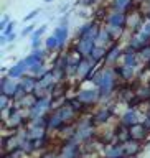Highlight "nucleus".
<instances>
[{
    "mask_svg": "<svg viewBox=\"0 0 150 158\" xmlns=\"http://www.w3.org/2000/svg\"><path fill=\"white\" fill-rule=\"evenodd\" d=\"M27 71H28V68H27V64H25V61L22 59V61H18L15 66H12L8 69V76L12 79H22L25 74H27Z\"/></svg>",
    "mask_w": 150,
    "mask_h": 158,
    "instance_id": "1",
    "label": "nucleus"
},
{
    "mask_svg": "<svg viewBox=\"0 0 150 158\" xmlns=\"http://www.w3.org/2000/svg\"><path fill=\"white\" fill-rule=\"evenodd\" d=\"M53 35L58 38V41H59V49H61V48L64 46V43H66V40H68V23L56 27V28H54V31H53Z\"/></svg>",
    "mask_w": 150,
    "mask_h": 158,
    "instance_id": "2",
    "label": "nucleus"
},
{
    "mask_svg": "<svg viewBox=\"0 0 150 158\" xmlns=\"http://www.w3.org/2000/svg\"><path fill=\"white\" fill-rule=\"evenodd\" d=\"M117 58H119V46L114 43L112 46L106 51V58L104 59H106V63H116Z\"/></svg>",
    "mask_w": 150,
    "mask_h": 158,
    "instance_id": "3",
    "label": "nucleus"
},
{
    "mask_svg": "<svg viewBox=\"0 0 150 158\" xmlns=\"http://www.w3.org/2000/svg\"><path fill=\"white\" fill-rule=\"evenodd\" d=\"M45 48H46V51H54V49H59V41L58 38L51 35V36L46 38V41H45Z\"/></svg>",
    "mask_w": 150,
    "mask_h": 158,
    "instance_id": "4",
    "label": "nucleus"
},
{
    "mask_svg": "<svg viewBox=\"0 0 150 158\" xmlns=\"http://www.w3.org/2000/svg\"><path fill=\"white\" fill-rule=\"evenodd\" d=\"M46 25H41V28H36V30H35V31L32 33V40H35V38H41V35L45 33V31H46Z\"/></svg>",
    "mask_w": 150,
    "mask_h": 158,
    "instance_id": "5",
    "label": "nucleus"
},
{
    "mask_svg": "<svg viewBox=\"0 0 150 158\" xmlns=\"http://www.w3.org/2000/svg\"><path fill=\"white\" fill-rule=\"evenodd\" d=\"M38 13H41V10H38V8H36V10H33V12H30V13L27 15V17L23 18V22H25V23H27V22H32V20H33L35 17H36Z\"/></svg>",
    "mask_w": 150,
    "mask_h": 158,
    "instance_id": "6",
    "label": "nucleus"
},
{
    "mask_svg": "<svg viewBox=\"0 0 150 158\" xmlns=\"http://www.w3.org/2000/svg\"><path fill=\"white\" fill-rule=\"evenodd\" d=\"M15 25H17L15 22H10V23L7 25V27H5V30H3V35H7V36H8L10 33H13V30H15Z\"/></svg>",
    "mask_w": 150,
    "mask_h": 158,
    "instance_id": "7",
    "label": "nucleus"
},
{
    "mask_svg": "<svg viewBox=\"0 0 150 158\" xmlns=\"http://www.w3.org/2000/svg\"><path fill=\"white\" fill-rule=\"evenodd\" d=\"M35 27H36V25H33V23H32V25H28V27H27V28H25L23 31H22V36H27V35H32V33L35 31V30H36Z\"/></svg>",
    "mask_w": 150,
    "mask_h": 158,
    "instance_id": "8",
    "label": "nucleus"
},
{
    "mask_svg": "<svg viewBox=\"0 0 150 158\" xmlns=\"http://www.w3.org/2000/svg\"><path fill=\"white\" fill-rule=\"evenodd\" d=\"M8 23H10V18L7 17V15H5V17L2 18V23H0V30H2V31H3V30H5V27H7Z\"/></svg>",
    "mask_w": 150,
    "mask_h": 158,
    "instance_id": "9",
    "label": "nucleus"
},
{
    "mask_svg": "<svg viewBox=\"0 0 150 158\" xmlns=\"http://www.w3.org/2000/svg\"><path fill=\"white\" fill-rule=\"evenodd\" d=\"M45 2H46V3H49V2H53V0H45Z\"/></svg>",
    "mask_w": 150,
    "mask_h": 158,
    "instance_id": "10",
    "label": "nucleus"
}]
</instances>
